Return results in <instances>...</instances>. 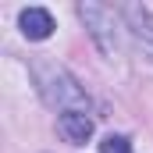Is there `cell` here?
<instances>
[{
    "instance_id": "5b68a950",
    "label": "cell",
    "mask_w": 153,
    "mask_h": 153,
    "mask_svg": "<svg viewBox=\"0 0 153 153\" xmlns=\"http://www.w3.org/2000/svg\"><path fill=\"white\" fill-rule=\"evenodd\" d=\"M18 25H22V36L25 39H50L53 32V14L50 11H43V7H25L22 14H18Z\"/></svg>"
},
{
    "instance_id": "3957f363",
    "label": "cell",
    "mask_w": 153,
    "mask_h": 153,
    "mask_svg": "<svg viewBox=\"0 0 153 153\" xmlns=\"http://www.w3.org/2000/svg\"><path fill=\"white\" fill-rule=\"evenodd\" d=\"M117 11H121V18H125V29L139 39V46L153 57V11L143 7V4H121Z\"/></svg>"
},
{
    "instance_id": "277c9868",
    "label": "cell",
    "mask_w": 153,
    "mask_h": 153,
    "mask_svg": "<svg viewBox=\"0 0 153 153\" xmlns=\"http://www.w3.org/2000/svg\"><path fill=\"white\" fill-rule=\"evenodd\" d=\"M57 128H61V135L71 143V146H82V143H89L93 139V117L85 114V111H64V114L57 117Z\"/></svg>"
},
{
    "instance_id": "8992f818",
    "label": "cell",
    "mask_w": 153,
    "mask_h": 153,
    "mask_svg": "<svg viewBox=\"0 0 153 153\" xmlns=\"http://www.w3.org/2000/svg\"><path fill=\"white\" fill-rule=\"evenodd\" d=\"M100 153H132V143H128L125 135H107V139L100 143Z\"/></svg>"
},
{
    "instance_id": "6da1fadb",
    "label": "cell",
    "mask_w": 153,
    "mask_h": 153,
    "mask_svg": "<svg viewBox=\"0 0 153 153\" xmlns=\"http://www.w3.org/2000/svg\"><path fill=\"white\" fill-rule=\"evenodd\" d=\"M29 68H32V78H36V85H39V96H43L50 107H57L61 114H64V111H85V114H89V96L82 93V85H78L57 61L36 57Z\"/></svg>"
},
{
    "instance_id": "7a4b0ae2",
    "label": "cell",
    "mask_w": 153,
    "mask_h": 153,
    "mask_svg": "<svg viewBox=\"0 0 153 153\" xmlns=\"http://www.w3.org/2000/svg\"><path fill=\"white\" fill-rule=\"evenodd\" d=\"M75 11L89 29V39L96 43V50L107 61L125 57V18H121V11L107 7V4H96V0H82Z\"/></svg>"
}]
</instances>
